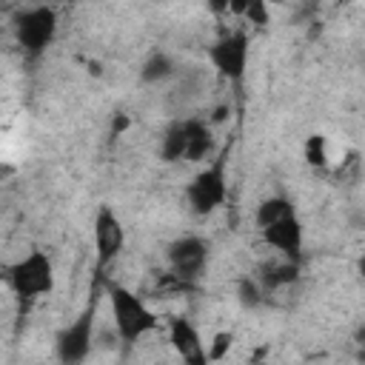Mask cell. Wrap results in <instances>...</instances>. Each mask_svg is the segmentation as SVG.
I'll return each mask as SVG.
<instances>
[{"label":"cell","mask_w":365,"mask_h":365,"mask_svg":"<svg viewBox=\"0 0 365 365\" xmlns=\"http://www.w3.org/2000/svg\"><path fill=\"white\" fill-rule=\"evenodd\" d=\"M106 288H108V302H111V319H114L120 339L137 342L145 334L157 331L160 317L143 302V297H137L131 288H125L120 282H108Z\"/></svg>","instance_id":"1"},{"label":"cell","mask_w":365,"mask_h":365,"mask_svg":"<svg viewBox=\"0 0 365 365\" xmlns=\"http://www.w3.org/2000/svg\"><path fill=\"white\" fill-rule=\"evenodd\" d=\"M240 294H242V302L245 305H257L259 302V285L257 282H242Z\"/></svg>","instance_id":"19"},{"label":"cell","mask_w":365,"mask_h":365,"mask_svg":"<svg viewBox=\"0 0 365 365\" xmlns=\"http://www.w3.org/2000/svg\"><path fill=\"white\" fill-rule=\"evenodd\" d=\"M297 211H294V202L288 200V197H268V200H262L259 205H257V228L262 231V228H268V225H274V222H279V220H285V217H294Z\"/></svg>","instance_id":"14"},{"label":"cell","mask_w":365,"mask_h":365,"mask_svg":"<svg viewBox=\"0 0 365 365\" xmlns=\"http://www.w3.org/2000/svg\"><path fill=\"white\" fill-rule=\"evenodd\" d=\"M228 148H222L205 168H200L185 185V202L197 217H208L228 200Z\"/></svg>","instance_id":"2"},{"label":"cell","mask_w":365,"mask_h":365,"mask_svg":"<svg viewBox=\"0 0 365 365\" xmlns=\"http://www.w3.org/2000/svg\"><path fill=\"white\" fill-rule=\"evenodd\" d=\"M231 345H234V334H231V331H217V334L211 336V342H208V362L225 359L228 351H231Z\"/></svg>","instance_id":"17"},{"label":"cell","mask_w":365,"mask_h":365,"mask_svg":"<svg viewBox=\"0 0 365 365\" xmlns=\"http://www.w3.org/2000/svg\"><path fill=\"white\" fill-rule=\"evenodd\" d=\"M359 362L365 365V336H362V342H359Z\"/></svg>","instance_id":"21"},{"label":"cell","mask_w":365,"mask_h":365,"mask_svg":"<svg viewBox=\"0 0 365 365\" xmlns=\"http://www.w3.org/2000/svg\"><path fill=\"white\" fill-rule=\"evenodd\" d=\"M297 277H299V262L294 259H279V262H268L259 268L262 288H282V285H291Z\"/></svg>","instance_id":"13"},{"label":"cell","mask_w":365,"mask_h":365,"mask_svg":"<svg viewBox=\"0 0 365 365\" xmlns=\"http://www.w3.org/2000/svg\"><path fill=\"white\" fill-rule=\"evenodd\" d=\"M302 154H305V163L311 168H325V163H328V140L322 134H308L305 145H302Z\"/></svg>","instance_id":"16"},{"label":"cell","mask_w":365,"mask_h":365,"mask_svg":"<svg viewBox=\"0 0 365 365\" xmlns=\"http://www.w3.org/2000/svg\"><path fill=\"white\" fill-rule=\"evenodd\" d=\"M168 342L182 359V365H208V345L202 342L200 331L185 317L168 319Z\"/></svg>","instance_id":"9"},{"label":"cell","mask_w":365,"mask_h":365,"mask_svg":"<svg viewBox=\"0 0 365 365\" xmlns=\"http://www.w3.org/2000/svg\"><path fill=\"white\" fill-rule=\"evenodd\" d=\"M165 257H168L171 274H177L180 279L188 282V279L200 277V271L205 268V262H208V242H205L202 237L188 234V237L174 240V242L168 245Z\"/></svg>","instance_id":"8"},{"label":"cell","mask_w":365,"mask_h":365,"mask_svg":"<svg viewBox=\"0 0 365 365\" xmlns=\"http://www.w3.org/2000/svg\"><path fill=\"white\" fill-rule=\"evenodd\" d=\"M185 134H188L185 160H188V163H202V160L211 154V148H214L211 125H208V123H202V120L188 117V120H185Z\"/></svg>","instance_id":"11"},{"label":"cell","mask_w":365,"mask_h":365,"mask_svg":"<svg viewBox=\"0 0 365 365\" xmlns=\"http://www.w3.org/2000/svg\"><path fill=\"white\" fill-rule=\"evenodd\" d=\"M208 60L214 71L228 83H242L248 68V34L245 31H225L208 46Z\"/></svg>","instance_id":"6"},{"label":"cell","mask_w":365,"mask_h":365,"mask_svg":"<svg viewBox=\"0 0 365 365\" xmlns=\"http://www.w3.org/2000/svg\"><path fill=\"white\" fill-rule=\"evenodd\" d=\"M171 74H174V63H171V57L163 54V51L151 54V57L143 63V68H140V77H143L145 83H160V80H165V77H171Z\"/></svg>","instance_id":"15"},{"label":"cell","mask_w":365,"mask_h":365,"mask_svg":"<svg viewBox=\"0 0 365 365\" xmlns=\"http://www.w3.org/2000/svg\"><path fill=\"white\" fill-rule=\"evenodd\" d=\"M356 274H359V279H362V285H365V251H362L359 259H356Z\"/></svg>","instance_id":"20"},{"label":"cell","mask_w":365,"mask_h":365,"mask_svg":"<svg viewBox=\"0 0 365 365\" xmlns=\"http://www.w3.org/2000/svg\"><path fill=\"white\" fill-rule=\"evenodd\" d=\"M245 17H248L251 23H257V26H265V23H268V6L259 3V0H251V3L245 6Z\"/></svg>","instance_id":"18"},{"label":"cell","mask_w":365,"mask_h":365,"mask_svg":"<svg viewBox=\"0 0 365 365\" xmlns=\"http://www.w3.org/2000/svg\"><path fill=\"white\" fill-rule=\"evenodd\" d=\"M9 285L20 299H37L54 291V265L43 251H29L17 262L6 268Z\"/></svg>","instance_id":"3"},{"label":"cell","mask_w":365,"mask_h":365,"mask_svg":"<svg viewBox=\"0 0 365 365\" xmlns=\"http://www.w3.org/2000/svg\"><path fill=\"white\" fill-rule=\"evenodd\" d=\"M125 248V228L120 222V217L108 208L100 205V211L94 214V251H97V268L103 271L106 265H111Z\"/></svg>","instance_id":"7"},{"label":"cell","mask_w":365,"mask_h":365,"mask_svg":"<svg viewBox=\"0 0 365 365\" xmlns=\"http://www.w3.org/2000/svg\"><path fill=\"white\" fill-rule=\"evenodd\" d=\"M14 34H17V43H20L23 54H29L31 60L46 54V48L57 37V11L51 6L23 9L14 20Z\"/></svg>","instance_id":"4"},{"label":"cell","mask_w":365,"mask_h":365,"mask_svg":"<svg viewBox=\"0 0 365 365\" xmlns=\"http://www.w3.org/2000/svg\"><path fill=\"white\" fill-rule=\"evenodd\" d=\"M94 314L97 302L91 299L60 334H57V359L60 365H83L94 348Z\"/></svg>","instance_id":"5"},{"label":"cell","mask_w":365,"mask_h":365,"mask_svg":"<svg viewBox=\"0 0 365 365\" xmlns=\"http://www.w3.org/2000/svg\"><path fill=\"white\" fill-rule=\"evenodd\" d=\"M185 145H188V134H185V120H177L165 128L163 140H160V157L165 163H180L185 160Z\"/></svg>","instance_id":"12"},{"label":"cell","mask_w":365,"mask_h":365,"mask_svg":"<svg viewBox=\"0 0 365 365\" xmlns=\"http://www.w3.org/2000/svg\"><path fill=\"white\" fill-rule=\"evenodd\" d=\"M259 234H262V242L268 248L282 254V259L299 262V257H302V222L297 220V214L285 217V220H279V222H274L268 228H262Z\"/></svg>","instance_id":"10"}]
</instances>
